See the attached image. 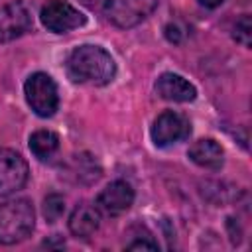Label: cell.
Returning <instances> with one entry per match:
<instances>
[{"label":"cell","instance_id":"7a4b0ae2","mask_svg":"<svg viewBox=\"0 0 252 252\" xmlns=\"http://www.w3.org/2000/svg\"><path fill=\"white\" fill-rule=\"evenodd\" d=\"M35 211L28 199H14L0 205V244H16L32 234Z\"/></svg>","mask_w":252,"mask_h":252},{"label":"cell","instance_id":"ba28073f","mask_svg":"<svg viewBox=\"0 0 252 252\" xmlns=\"http://www.w3.org/2000/svg\"><path fill=\"white\" fill-rule=\"evenodd\" d=\"M32 26H33V16H32V8L26 2L14 0L0 8V43L24 35L26 32L32 30Z\"/></svg>","mask_w":252,"mask_h":252},{"label":"cell","instance_id":"5b68a950","mask_svg":"<svg viewBox=\"0 0 252 252\" xmlns=\"http://www.w3.org/2000/svg\"><path fill=\"white\" fill-rule=\"evenodd\" d=\"M41 24L53 33H67L85 26L87 16L65 0H49L41 8Z\"/></svg>","mask_w":252,"mask_h":252},{"label":"cell","instance_id":"e0dca14e","mask_svg":"<svg viewBox=\"0 0 252 252\" xmlns=\"http://www.w3.org/2000/svg\"><path fill=\"white\" fill-rule=\"evenodd\" d=\"M126 248H128V250H158L159 246H158L156 240H152L150 236H146V238L132 240L130 244H126Z\"/></svg>","mask_w":252,"mask_h":252},{"label":"cell","instance_id":"5bb4252c","mask_svg":"<svg viewBox=\"0 0 252 252\" xmlns=\"http://www.w3.org/2000/svg\"><path fill=\"white\" fill-rule=\"evenodd\" d=\"M73 165V173L77 175V181L83 183H93L100 177V167L96 165V161L89 156V154H79L73 158L71 161Z\"/></svg>","mask_w":252,"mask_h":252},{"label":"cell","instance_id":"6da1fadb","mask_svg":"<svg viewBox=\"0 0 252 252\" xmlns=\"http://www.w3.org/2000/svg\"><path fill=\"white\" fill-rule=\"evenodd\" d=\"M67 75L73 83L102 87L116 75V63L100 45H79L67 57Z\"/></svg>","mask_w":252,"mask_h":252},{"label":"cell","instance_id":"ac0fdd59","mask_svg":"<svg viewBox=\"0 0 252 252\" xmlns=\"http://www.w3.org/2000/svg\"><path fill=\"white\" fill-rule=\"evenodd\" d=\"M165 37L169 41H173V43H179L183 39V32L179 30V24L177 22H171V24L165 26Z\"/></svg>","mask_w":252,"mask_h":252},{"label":"cell","instance_id":"7c38bea8","mask_svg":"<svg viewBox=\"0 0 252 252\" xmlns=\"http://www.w3.org/2000/svg\"><path fill=\"white\" fill-rule=\"evenodd\" d=\"M187 156H189V159L193 163H197L199 167H205V169H219L222 165V161H224L222 146L217 140H211V138L197 140L189 148Z\"/></svg>","mask_w":252,"mask_h":252},{"label":"cell","instance_id":"277c9868","mask_svg":"<svg viewBox=\"0 0 252 252\" xmlns=\"http://www.w3.org/2000/svg\"><path fill=\"white\" fill-rule=\"evenodd\" d=\"M159 0H102V12L118 28H134L142 24L156 8Z\"/></svg>","mask_w":252,"mask_h":252},{"label":"cell","instance_id":"30bf717a","mask_svg":"<svg viewBox=\"0 0 252 252\" xmlns=\"http://www.w3.org/2000/svg\"><path fill=\"white\" fill-rule=\"evenodd\" d=\"M156 91L161 98L171 102H191L197 96V89L177 73H163L156 83Z\"/></svg>","mask_w":252,"mask_h":252},{"label":"cell","instance_id":"d6986e66","mask_svg":"<svg viewBox=\"0 0 252 252\" xmlns=\"http://www.w3.org/2000/svg\"><path fill=\"white\" fill-rule=\"evenodd\" d=\"M203 6H207V8H217V6H220L224 0H199Z\"/></svg>","mask_w":252,"mask_h":252},{"label":"cell","instance_id":"4fadbf2b","mask_svg":"<svg viewBox=\"0 0 252 252\" xmlns=\"http://www.w3.org/2000/svg\"><path fill=\"white\" fill-rule=\"evenodd\" d=\"M30 150L41 161L51 159L59 150V136L51 130H37L30 136Z\"/></svg>","mask_w":252,"mask_h":252},{"label":"cell","instance_id":"2e32d148","mask_svg":"<svg viewBox=\"0 0 252 252\" xmlns=\"http://www.w3.org/2000/svg\"><path fill=\"white\" fill-rule=\"evenodd\" d=\"M232 37L240 45L250 47V43H252V20H250V14H242L236 20V24L232 28Z\"/></svg>","mask_w":252,"mask_h":252},{"label":"cell","instance_id":"9a60e30c","mask_svg":"<svg viewBox=\"0 0 252 252\" xmlns=\"http://www.w3.org/2000/svg\"><path fill=\"white\" fill-rule=\"evenodd\" d=\"M65 213V199L59 193H49L43 199V217L47 222H55Z\"/></svg>","mask_w":252,"mask_h":252},{"label":"cell","instance_id":"9c48e42d","mask_svg":"<svg viewBox=\"0 0 252 252\" xmlns=\"http://www.w3.org/2000/svg\"><path fill=\"white\" fill-rule=\"evenodd\" d=\"M134 203V189L130 183L126 181H112L110 185H106L98 197H96V209L102 215L108 217H118L122 213H126Z\"/></svg>","mask_w":252,"mask_h":252},{"label":"cell","instance_id":"3957f363","mask_svg":"<svg viewBox=\"0 0 252 252\" xmlns=\"http://www.w3.org/2000/svg\"><path fill=\"white\" fill-rule=\"evenodd\" d=\"M24 94H26L30 108L41 118L53 116L57 106H59L57 85L47 73L37 71V73L30 75L26 85H24Z\"/></svg>","mask_w":252,"mask_h":252},{"label":"cell","instance_id":"8fae6325","mask_svg":"<svg viewBox=\"0 0 252 252\" xmlns=\"http://www.w3.org/2000/svg\"><path fill=\"white\" fill-rule=\"evenodd\" d=\"M98 224H100V211L96 209V205L83 201L69 215V230L77 238H89L91 234H94Z\"/></svg>","mask_w":252,"mask_h":252},{"label":"cell","instance_id":"52a82bcc","mask_svg":"<svg viewBox=\"0 0 252 252\" xmlns=\"http://www.w3.org/2000/svg\"><path fill=\"white\" fill-rule=\"evenodd\" d=\"M28 175L30 167L26 159L10 148H0V197L20 191L26 185Z\"/></svg>","mask_w":252,"mask_h":252},{"label":"cell","instance_id":"8992f818","mask_svg":"<svg viewBox=\"0 0 252 252\" xmlns=\"http://www.w3.org/2000/svg\"><path fill=\"white\" fill-rule=\"evenodd\" d=\"M191 134V122L185 114L175 110H163L152 126V140L158 148H167L187 140Z\"/></svg>","mask_w":252,"mask_h":252}]
</instances>
